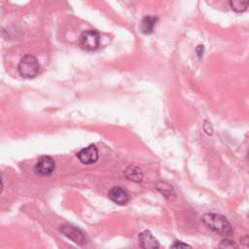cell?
Instances as JSON below:
<instances>
[{"label":"cell","mask_w":249,"mask_h":249,"mask_svg":"<svg viewBox=\"0 0 249 249\" xmlns=\"http://www.w3.org/2000/svg\"><path fill=\"white\" fill-rule=\"evenodd\" d=\"M80 45L86 51H95L100 45V35L97 30L89 29L82 33L80 37Z\"/></svg>","instance_id":"obj_3"},{"label":"cell","mask_w":249,"mask_h":249,"mask_svg":"<svg viewBox=\"0 0 249 249\" xmlns=\"http://www.w3.org/2000/svg\"><path fill=\"white\" fill-rule=\"evenodd\" d=\"M171 248H187V247H191V245L183 243L182 241H175L173 244L170 245Z\"/></svg>","instance_id":"obj_14"},{"label":"cell","mask_w":249,"mask_h":249,"mask_svg":"<svg viewBox=\"0 0 249 249\" xmlns=\"http://www.w3.org/2000/svg\"><path fill=\"white\" fill-rule=\"evenodd\" d=\"M158 18L155 16H146L140 22V30L143 34H152L158 22Z\"/></svg>","instance_id":"obj_9"},{"label":"cell","mask_w":249,"mask_h":249,"mask_svg":"<svg viewBox=\"0 0 249 249\" xmlns=\"http://www.w3.org/2000/svg\"><path fill=\"white\" fill-rule=\"evenodd\" d=\"M109 198L119 205H124L129 200L128 193L121 187H113L108 193Z\"/></svg>","instance_id":"obj_7"},{"label":"cell","mask_w":249,"mask_h":249,"mask_svg":"<svg viewBox=\"0 0 249 249\" xmlns=\"http://www.w3.org/2000/svg\"><path fill=\"white\" fill-rule=\"evenodd\" d=\"M203 223L215 232L222 235H229L232 232V228L226 217L216 213H206L202 217Z\"/></svg>","instance_id":"obj_1"},{"label":"cell","mask_w":249,"mask_h":249,"mask_svg":"<svg viewBox=\"0 0 249 249\" xmlns=\"http://www.w3.org/2000/svg\"><path fill=\"white\" fill-rule=\"evenodd\" d=\"M156 188L159 192H160L164 196L166 197H170L173 195V189L170 185H168L165 182L160 181L156 184Z\"/></svg>","instance_id":"obj_12"},{"label":"cell","mask_w":249,"mask_h":249,"mask_svg":"<svg viewBox=\"0 0 249 249\" xmlns=\"http://www.w3.org/2000/svg\"><path fill=\"white\" fill-rule=\"evenodd\" d=\"M124 176L133 182H141L143 180V173L140 168L130 165L124 170Z\"/></svg>","instance_id":"obj_10"},{"label":"cell","mask_w":249,"mask_h":249,"mask_svg":"<svg viewBox=\"0 0 249 249\" xmlns=\"http://www.w3.org/2000/svg\"><path fill=\"white\" fill-rule=\"evenodd\" d=\"M248 159H249V153H248Z\"/></svg>","instance_id":"obj_17"},{"label":"cell","mask_w":249,"mask_h":249,"mask_svg":"<svg viewBox=\"0 0 249 249\" xmlns=\"http://www.w3.org/2000/svg\"><path fill=\"white\" fill-rule=\"evenodd\" d=\"M230 7L236 13H242L247 10L249 6V0H229Z\"/></svg>","instance_id":"obj_11"},{"label":"cell","mask_w":249,"mask_h":249,"mask_svg":"<svg viewBox=\"0 0 249 249\" xmlns=\"http://www.w3.org/2000/svg\"><path fill=\"white\" fill-rule=\"evenodd\" d=\"M78 159L84 164H92L98 160V151L94 145H89L86 148H83L78 154Z\"/></svg>","instance_id":"obj_6"},{"label":"cell","mask_w":249,"mask_h":249,"mask_svg":"<svg viewBox=\"0 0 249 249\" xmlns=\"http://www.w3.org/2000/svg\"><path fill=\"white\" fill-rule=\"evenodd\" d=\"M61 232L70 240L75 242L76 244L79 245H84L86 243V237L84 233L77 228L71 225H63L60 228Z\"/></svg>","instance_id":"obj_5"},{"label":"cell","mask_w":249,"mask_h":249,"mask_svg":"<svg viewBox=\"0 0 249 249\" xmlns=\"http://www.w3.org/2000/svg\"><path fill=\"white\" fill-rule=\"evenodd\" d=\"M18 71L21 77L32 79L39 74L40 64L34 55L26 54L19 60Z\"/></svg>","instance_id":"obj_2"},{"label":"cell","mask_w":249,"mask_h":249,"mask_svg":"<svg viewBox=\"0 0 249 249\" xmlns=\"http://www.w3.org/2000/svg\"><path fill=\"white\" fill-rule=\"evenodd\" d=\"M240 243H241L242 246L249 248V235H245V236L240 237Z\"/></svg>","instance_id":"obj_16"},{"label":"cell","mask_w":249,"mask_h":249,"mask_svg":"<svg viewBox=\"0 0 249 249\" xmlns=\"http://www.w3.org/2000/svg\"><path fill=\"white\" fill-rule=\"evenodd\" d=\"M219 247H221V248H238V245L235 244L231 239H223L221 241Z\"/></svg>","instance_id":"obj_13"},{"label":"cell","mask_w":249,"mask_h":249,"mask_svg":"<svg viewBox=\"0 0 249 249\" xmlns=\"http://www.w3.org/2000/svg\"><path fill=\"white\" fill-rule=\"evenodd\" d=\"M196 55L200 58L204 53V46L203 45H198L196 49Z\"/></svg>","instance_id":"obj_15"},{"label":"cell","mask_w":249,"mask_h":249,"mask_svg":"<svg viewBox=\"0 0 249 249\" xmlns=\"http://www.w3.org/2000/svg\"><path fill=\"white\" fill-rule=\"evenodd\" d=\"M139 244L142 248L145 249H156L160 247V243L158 239L152 234L150 231H142L139 236Z\"/></svg>","instance_id":"obj_8"},{"label":"cell","mask_w":249,"mask_h":249,"mask_svg":"<svg viewBox=\"0 0 249 249\" xmlns=\"http://www.w3.org/2000/svg\"><path fill=\"white\" fill-rule=\"evenodd\" d=\"M54 168H55L54 161L49 156L41 157L35 165L36 173L41 176H48V175L52 174L53 172Z\"/></svg>","instance_id":"obj_4"}]
</instances>
